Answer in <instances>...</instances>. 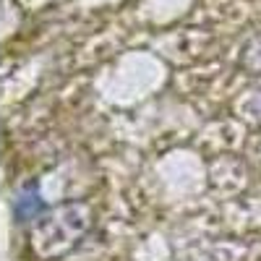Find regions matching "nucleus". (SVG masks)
Segmentation results:
<instances>
[{"instance_id": "obj_1", "label": "nucleus", "mask_w": 261, "mask_h": 261, "mask_svg": "<svg viewBox=\"0 0 261 261\" xmlns=\"http://www.w3.org/2000/svg\"><path fill=\"white\" fill-rule=\"evenodd\" d=\"M86 225H89V214L84 206H65L37 227L34 246L42 256H58L73 243V238H79L86 230Z\"/></svg>"}, {"instance_id": "obj_2", "label": "nucleus", "mask_w": 261, "mask_h": 261, "mask_svg": "<svg viewBox=\"0 0 261 261\" xmlns=\"http://www.w3.org/2000/svg\"><path fill=\"white\" fill-rule=\"evenodd\" d=\"M13 212L18 217V222H27V220H34L37 212H39V196L32 193V196H18L16 204H13Z\"/></svg>"}, {"instance_id": "obj_3", "label": "nucleus", "mask_w": 261, "mask_h": 261, "mask_svg": "<svg viewBox=\"0 0 261 261\" xmlns=\"http://www.w3.org/2000/svg\"><path fill=\"white\" fill-rule=\"evenodd\" d=\"M248 113H251V118L261 120V92H256V97L248 102Z\"/></svg>"}]
</instances>
